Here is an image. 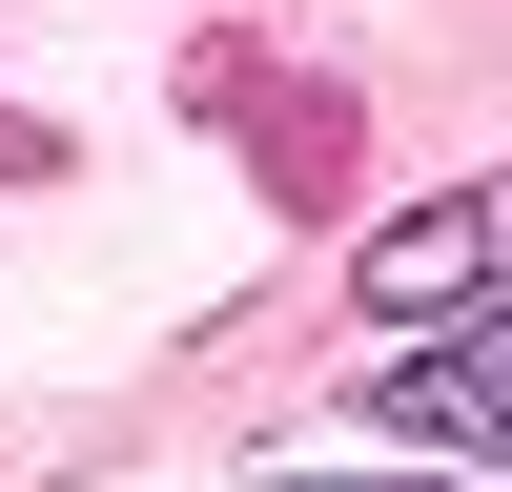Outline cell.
Instances as JSON below:
<instances>
[{
	"instance_id": "cell-1",
	"label": "cell",
	"mask_w": 512,
	"mask_h": 492,
	"mask_svg": "<svg viewBox=\"0 0 512 492\" xmlns=\"http://www.w3.org/2000/svg\"><path fill=\"white\" fill-rule=\"evenodd\" d=\"M492 287H512V164L451 185V205H410V226H369V308L390 328H451V308H492Z\"/></svg>"
},
{
	"instance_id": "cell-2",
	"label": "cell",
	"mask_w": 512,
	"mask_h": 492,
	"mask_svg": "<svg viewBox=\"0 0 512 492\" xmlns=\"http://www.w3.org/2000/svg\"><path fill=\"white\" fill-rule=\"evenodd\" d=\"M369 431H410V451H472V472H512V308H492V328H451V349H410L390 390H369Z\"/></svg>"
}]
</instances>
